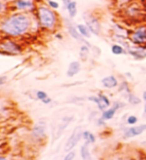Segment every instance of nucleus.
<instances>
[{
    "instance_id": "dca6fc26",
    "label": "nucleus",
    "mask_w": 146,
    "mask_h": 160,
    "mask_svg": "<svg viewBox=\"0 0 146 160\" xmlns=\"http://www.w3.org/2000/svg\"><path fill=\"white\" fill-rule=\"evenodd\" d=\"M73 120V116H65L64 118H62L61 122L59 123V126L57 129V133H56V139L59 138L62 135V133L64 132V130L67 128V126L70 124Z\"/></svg>"
},
{
    "instance_id": "39448f33",
    "label": "nucleus",
    "mask_w": 146,
    "mask_h": 160,
    "mask_svg": "<svg viewBox=\"0 0 146 160\" xmlns=\"http://www.w3.org/2000/svg\"><path fill=\"white\" fill-rule=\"evenodd\" d=\"M129 41L133 46H143L146 44V24L134 27L129 35Z\"/></svg>"
},
{
    "instance_id": "5701e85b",
    "label": "nucleus",
    "mask_w": 146,
    "mask_h": 160,
    "mask_svg": "<svg viewBox=\"0 0 146 160\" xmlns=\"http://www.w3.org/2000/svg\"><path fill=\"white\" fill-rule=\"evenodd\" d=\"M82 138L84 139V141L90 144V143H94L96 141V137H95V135L93 133H91L88 130H85L82 133Z\"/></svg>"
},
{
    "instance_id": "4be33fe9",
    "label": "nucleus",
    "mask_w": 146,
    "mask_h": 160,
    "mask_svg": "<svg viewBox=\"0 0 146 160\" xmlns=\"http://www.w3.org/2000/svg\"><path fill=\"white\" fill-rule=\"evenodd\" d=\"M89 53H90V47L88 46V45L82 44L81 46H80V49H79V56L82 59V61H86Z\"/></svg>"
},
{
    "instance_id": "4468645a",
    "label": "nucleus",
    "mask_w": 146,
    "mask_h": 160,
    "mask_svg": "<svg viewBox=\"0 0 146 160\" xmlns=\"http://www.w3.org/2000/svg\"><path fill=\"white\" fill-rule=\"evenodd\" d=\"M101 84L106 89H113L119 86V81L115 75H107L101 79Z\"/></svg>"
},
{
    "instance_id": "c85d7f7f",
    "label": "nucleus",
    "mask_w": 146,
    "mask_h": 160,
    "mask_svg": "<svg viewBox=\"0 0 146 160\" xmlns=\"http://www.w3.org/2000/svg\"><path fill=\"white\" fill-rule=\"evenodd\" d=\"M75 155H76V154H75V152L73 151V150H71V151L67 152V154L64 156L63 160H73L75 158Z\"/></svg>"
},
{
    "instance_id": "473e14b6",
    "label": "nucleus",
    "mask_w": 146,
    "mask_h": 160,
    "mask_svg": "<svg viewBox=\"0 0 146 160\" xmlns=\"http://www.w3.org/2000/svg\"><path fill=\"white\" fill-rule=\"evenodd\" d=\"M54 37L56 38V39H58V40H62L63 39V35L60 33V32H54Z\"/></svg>"
},
{
    "instance_id": "72a5a7b5",
    "label": "nucleus",
    "mask_w": 146,
    "mask_h": 160,
    "mask_svg": "<svg viewBox=\"0 0 146 160\" xmlns=\"http://www.w3.org/2000/svg\"><path fill=\"white\" fill-rule=\"evenodd\" d=\"M52 102V99L50 98V97H46L45 99L42 100V103L43 104H49V103H51Z\"/></svg>"
},
{
    "instance_id": "58836bf2",
    "label": "nucleus",
    "mask_w": 146,
    "mask_h": 160,
    "mask_svg": "<svg viewBox=\"0 0 146 160\" xmlns=\"http://www.w3.org/2000/svg\"><path fill=\"white\" fill-rule=\"evenodd\" d=\"M138 160H143V159H138Z\"/></svg>"
},
{
    "instance_id": "f704fd0d",
    "label": "nucleus",
    "mask_w": 146,
    "mask_h": 160,
    "mask_svg": "<svg viewBox=\"0 0 146 160\" xmlns=\"http://www.w3.org/2000/svg\"><path fill=\"white\" fill-rule=\"evenodd\" d=\"M72 1V0H62V2H63V6H64V8L65 7H66L67 6V5L70 3V2H71Z\"/></svg>"
},
{
    "instance_id": "b1692460",
    "label": "nucleus",
    "mask_w": 146,
    "mask_h": 160,
    "mask_svg": "<svg viewBox=\"0 0 146 160\" xmlns=\"http://www.w3.org/2000/svg\"><path fill=\"white\" fill-rule=\"evenodd\" d=\"M118 91L119 92H123L125 91L126 94L128 95L129 93H131V90H130V87H129V82L128 81H122L119 83V86H118Z\"/></svg>"
},
{
    "instance_id": "6e6552de",
    "label": "nucleus",
    "mask_w": 146,
    "mask_h": 160,
    "mask_svg": "<svg viewBox=\"0 0 146 160\" xmlns=\"http://www.w3.org/2000/svg\"><path fill=\"white\" fill-rule=\"evenodd\" d=\"M64 23H65V27H66V30L68 34L71 36V38H73L74 40H76V41L82 43V44H85V45H88L90 48H92V45L89 43V41L84 38L81 34L79 33L78 29L76 27V24H74L71 20L68 19V18H65L64 19Z\"/></svg>"
},
{
    "instance_id": "cd10ccee",
    "label": "nucleus",
    "mask_w": 146,
    "mask_h": 160,
    "mask_svg": "<svg viewBox=\"0 0 146 160\" xmlns=\"http://www.w3.org/2000/svg\"><path fill=\"white\" fill-rule=\"evenodd\" d=\"M46 97H48V95H47L46 92L43 91V90H37V91H36V98L37 99L41 100V101H42V100L45 99Z\"/></svg>"
},
{
    "instance_id": "f03ea898",
    "label": "nucleus",
    "mask_w": 146,
    "mask_h": 160,
    "mask_svg": "<svg viewBox=\"0 0 146 160\" xmlns=\"http://www.w3.org/2000/svg\"><path fill=\"white\" fill-rule=\"evenodd\" d=\"M38 27L46 32H56L60 26V17L55 10L51 9L46 3L38 4L34 13Z\"/></svg>"
},
{
    "instance_id": "423d86ee",
    "label": "nucleus",
    "mask_w": 146,
    "mask_h": 160,
    "mask_svg": "<svg viewBox=\"0 0 146 160\" xmlns=\"http://www.w3.org/2000/svg\"><path fill=\"white\" fill-rule=\"evenodd\" d=\"M82 18L91 33L93 35L99 36L100 33H101V23H100V20L96 15L90 11H85L82 15Z\"/></svg>"
},
{
    "instance_id": "4c0bfd02",
    "label": "nucleus",
    "mask_w": 146,
    "mask_h": 160,
    "mask_svg": "<svg viewBox=\"0 0 146 160\" xmlns=\"http://www.w3.org/2000/svg\"><path fill=\"white\" fill-rule=\"evenodd\" d=\"M0 160H7V158L5 157V156H3V155H2V156L0 157Z\"/></svg>"
},
{
    "instance_id": "2f4dec72",
    "label": "nucleus",
    "mask_w": 146,
    "mask_h": 160,
    "mask_svg": "<svg viewBox=\"0 0 146 160\" xmlns=\"http://www.w3.org/2000/svg\"><path fill=\"white\" fill-rule=\"evenodd\" d=\"M122 106H124V104L123 103H121V102H114V104H113V107L114 108H116L117 110L119 109V108H121Z\"/></svg>"
},
{
    "instance_id": "ddd939ff",
    "label": "nucleus",
    "mask_w": 146,
    "mask_h": 160,
    "mask_svg": "<svg viewBox=\"0 0 146 160\" xmlns=\"http://www.w3.org/2000/svg\"><path fill=\"white\" fill-rule=\"evenodd\" d=\"M145 131H146V124H140V125H136V126H132L130 128L125 129L123 136L124 138H131V137L138 136V135L142 134Z\"/></svg>"
},
{
    "instance_id": "aec40b11",
    "label": "nucleus",
    "mask_w": 146,
    "mask_h": 160,
    "mask_svg": "<svg viewBox=\"0 0 146 160\" xmlns=\"http://www.w3.org/2000/svg\"><path fill=\"white\" fill-rule=\"evenodd\" d=\"M88 143L85 142L81 147H80V155H81L82 160H91V154H90Z\"/></svg>"
},
{
    "instance_id": "412c9836",
    "label": "nucleus",
    "mask_w": 146,
    "mask_h": 160,
    "mask_svg": "<svg viewBox=\"0 0 146 160\" xmlns=\"http://www.w3.org/2000/svg\"><path fill=\"white\" fill-rule=\"evenodd\" d=\"M116 108H114L113 106L112 107H110V108H107L106 110H104V111L102 112L101 114V118L104 119L105 121L106 120H110V119H112L114 117V115L115 113H116Z\"/></svg>"
},
{
    "instance_id": "f3484780",
    "label": "nucleus",
    "mask_w": 146,
    "mask_h": 160,
    "mask_svg": "<svg viewBox=\"0 0 146 160\" xmlns=\"http://www.w3.org/2000/svg\"><path fill=\"white\" fill-rule=\"evenodd\" d=\"M65 9L67 10L69 18L73 19L77 15V2L75 1V0H72V1L70 2L66 7H65Z\"/></svg>"
},
{
    "instance_id": "6ab92c4d",
    "label": "nucleus",
    "mask_w": 146,
    "mask_h": 160,
    "mask_svg": "<svg viewBox=\"0 0 146 160\" xmlns=\"http://www.w3.org/2000/svg\"><path fill=\"white\" fill-rule=\"evenodd\" d=\"M111 52L112 54L114 55H123V54H127V50L125 49L124 46H122L121 44H119V43H113L111 45Z\"/></svg>"
},
{
    "instance_id": "bb28decb",
    "label": "nucleus",
    "mask_w": 146,
    "mask_h": 160,
    "mask_svg": "<svg viewBox=\"0 0 146 160\" xmlns=\"http://www.w3.org/2000/svg\"><path fill=\"white\" fill-rule=\"evenodd\" d=\"M138 121V118L135 116V115H129L126 119V123L128 125H135Z\"/></svg>"
},
{
    "instance_id": "1a4fd4ad",
    "label": "nucleus",
    "mask_w": 146,
    "mask_h": 160,
    "mask_svg": "<svg viewBox=\"0 0 146 160\" xmlns=\"http://www.w3.org/2000/svg\"><path fill=\"white\" fill-rule=\"evenodd\" d=\"M82 133H83V131H82L81 126H77V127L74 128L71 135L69 136L66 143H65V145H64V151L65 152L71 151V150L76 146L77 143L79 142V140L82 138Z\"/></svg>"
},
{
    "instance_id": "20e7f679",
    "label": "nucleus",
    "mask_w": 146,
    "mask_h": 160,
    "mask_svg": "<svg viewBox=\"0 0 146 160\" xmlns=\"http://www.w3.org/2000/svg\"><path fill=\"white\" fill-rule=\"evenodd\" d=\"M42 0H12L9 3V12H24L34 14Z\"/></svg>"
},
{
    "instance_id": "c9c22d12",
    "label": "nucleus",
    "mask_w": 146,
    "mask_h": 160,
    "mask_svg": "<svg viewBox=\"0 0 146 160\" xmlns=\"http://www.w3.org/2000/svg\"><path fill=\"white\" fill-rule=\"evenodd\" d=\"M5 78H6V77H5L4 75H2V76L0 77V85H1V86L5 83Z\"/></svg>"
},
{
    "instance_id": "a878e982",
    "label": "nucleus",
    "mask_w": 146,
    "mask_h": 160,
    "mask_svg": "<svg viewBox=\"0 0 146 160\" xmlns=\"http://www.w3.org/2000/svg\"><path fill=\"white\" fill-rule=\"evenodd\" d=\"M45 3H46L48 6L51 8V9H53V10H57L60 7L59 2L56 1V0H46V1H45Z\"/></svg>"
},
{
    "instance_id": "a211bd4d",
    "label": "nucleus",
    "mask_w": 146,
    "mask_h": 160,
    "mask_svg": "<svg viewBox=\"0 0 146 160\" xmlns=\"http://www.w3.org/2000/svg\"><path fill=\"white\" fill-rule=\"evenodd\" d=\"M76 27L78 29V31L79 33L82 35V36L84 38H86V39H89L90 37H91V31L89 30V28L87 27V25L86 24H83V23H79V24H76Z\"/></svg>"
},
{
    "instance_id": "2eb2a0df",
    "label": "nucleus",
    "mask_w": 146,
    "mask_h": 160,
    "mask_svg": "<svg viewBox=\"0 0 146 160\" xmlns=\"http://www.w3.org/2000/svg\"><path fill=\"white\" fill-rule=\"evenodd\" d=\"M80 70H81V63L79 61L75 60V61L70 62L69 66L67 68V71H66L67 77L71 78V77L75 76V75H77L80 72Z\"/></svg>"
},
{
    "instance_id": "393cba45",
    "label": "nucleus",
    "mask_w": 146,
    "mask_h": 160,
    "mask_svg": "<svg viewBox=\"0 0 146 160\" xmlns=\"http://www.w3.org/2000/svg\"><path fill=\"white\" fill-rule=\"evenodd\" d=\"M127 99H128V102L131 105H138L141 103V99L138 96H136V95H134L133 93H129L127 95Z\"/></svg>"
},
{
    "instance_id": "7c9ffc66",
    "label": "nucleus",
    "mask_w": 146,
    "mask_h": 160,
    "mask_svg": "<svg viewBox=\"0 0 146 160\" xmlns=\"http://www.w3.org/2000/svg\"><path fill=\"white\" fill-rule=\"evenodd\" d=\"M96 123H97L98 126H105V120H104V119H102L101 117H100V118L97 120Z\"/></svg>"
},
{
    "instance_id": "f8f14e48",
    "label": "nucleus",
    "mask_w": 146,
    "mask_h": 160,
    "mask_svg": "<svg viewBox=\"0 0 146 160\" xmlns=\"http://www.w3.org/2000/svg\"><path fill=\"white\" fill-rule=\"evenodd\" d=\"M127 54L135 60H144L146 59V48L143 46H131L127 49Z\"/></svg>"
},
{
    "instance_id": "7ed1b4c3",
    "label": "nucleus",
    "mask_w": 146,
    "mask_h": 160,
    "mask_svg": "<svg viewBox=\"0 0 146 160\" xmlns=\"http://www.w3.org/2000/svg\"><path fill=\"white\" fill-rule=\"evenodd\" d=\"M24 52V46L20 39L7 36H1L0 40V53L7 56H16Z\"/></svg>"
},
{
    "instance_id": "c756f323",
    "label": "nucleus",
    "mask_w": 146,
    "mask_h": 160,
    "mask_svg": "<svg viewBox=\"0 0 146 160\" xmlns=\"http://www.w3.org/2000/svg\"><path fill=\"white\" fill-rule=\"evenodd\" d=\"M142 97L144 100V109H143V115H146V90L143 92L142 94Z\"/></svg>"
},
{
    "instance_id": "f257e3e1",
    "label": "nucleus",
    "mask_w": 146,
    "mask_h": 160,
    "mask_svg": "<svg viewBox=\"0 0 146 160\" xmlns=\"http://www.w3.org/2000/svg\"><path fill=\"white\" fill-rule=\"evenodd\" d=\"M34 22H36L34 14L9 12L1 16V20H0L1 36L21 40L32 32Z\"/></svg>"
},
{
    "instance_id": "9d476101",
    "label": "nucleus",
    "mask_w": 146,
    "mask_h": 160,
    "mask_svg": "<svg viewBox=\"0 0 146 160\" xmlns=\"http://www.w3.org/2000/svg\"><path fill=\"white\" fill-rule=\"evenodd\" d=\"M87 99L89 100V101H92L95 104H97L98 109L102 112L104 111V110H106L110 106V104H111L109 98L103 93H98L97 96H89Z\"/></svg>"
},
{
    "instance_id": "0eeeda50",
    "label": "nucleus",
    "mask_w": 146,
    "mask_h": 160,
    "mask_svg": "<svg viewBox=\"0 0 146 160\" xmlns=\"http://www.w3.org/2000/svg\"><path fill=\"white\" fill-rule=\"evenodd\" d=\"M123 13L128 20H138L144 16V6L139 2L132 1L123 9Z\"/></svg>"
},
{
    "instance_id": "9b49d317",
    "label": "nucleus",
    "mask_w": 146,
    "mask_h": 160,
    "mask_svg": "<svg viewBox=\"0 0 146 160\" xmlns=\"http://www.w3.org/2000/svg\"><path fill=\"white\" fill-rule=\"evenodd\" d=\"M46 134V123L40 121L33 126L31 130V136L34 140H41Z\"/></svg>"
},
{
    "instance_id": "e433bc0d",
    "label": "nucleus",
    "mask_w": 146,
    "mask_h": 160,
    "mask_svg": "<svg viewBox=\"0 0 146 160\" xmlns=\"http://www.w3.org/2000/svg\"><path fill=\"white\" fill-rule=\"evenodd\" d=\"M125 75H126V76H127V77H129V78H132L131 73H130V72H125Z\"/></svg>"
}]
</instances>
